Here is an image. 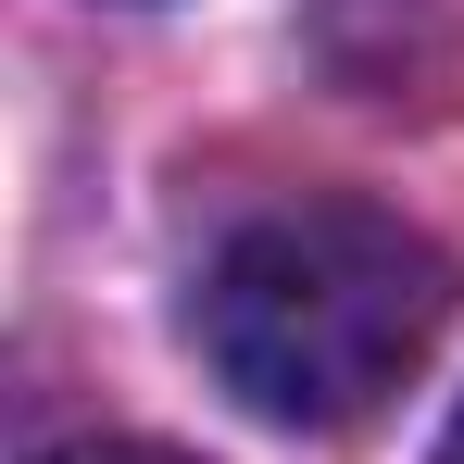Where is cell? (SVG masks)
<instances>
[{
    "mask_svg": "<svg viewBox=\"0 0 464 464\" xmlns=\"http://www.w3.org/2000/svg\"><path fill=\"white\" fill-rule=\"evenodd\" d=\"M38 464H188V452H163V440H63V452H38Z\"/></svg>",
    "mask_w": 464,
    "mask_h": 464,
    "instance_id": "3957f363",
    "label": "cell"
},
{
    "mask_svg": "<svg viewBox=\"0 0 464 464\" xmlns=\"http://www.w3.org/2000/svg\"><path fill=\"white\" fill-rule=\"evenodd\" d=\"M464 0H326V51L364 63V76H401L427 63V25H452Z\"/></svg>",
    "mask_w": 464,
    "mask_h": 464,
    "instance_id": "7a4b0ae2",
    "label": "cell"
},
{
    "mask_svg": "<svg viewBox=\"0 0 464 464\" xmlns=\"http://www.w3.org/2000/svg\"><path fill=\"white\" fill-rule=\"evenodd\" d=\"M440 464H464V414H452V427H440Z\"/></svg>",
    "mask_w": 464,
    "mask_h": 464,
    "instance_id": "277c9868",
    "label": "cell"
},
{
    "mask_svg": "<svg viewBox=\"0 0 464 464\" xmlns=\"http://www.w3.org/2000/svg\"><path fill=\"white\" fill-rule=\"evenodd\" d=\"M452 326L440 238L377 201H264L201 251L188 339L264 427H364Z\"/></svg>",
    "mask_w": 464,
    "mask_h": 464,
    "instance_id": "6da1fadb",
    "label": "cell"
}]
</instances>
